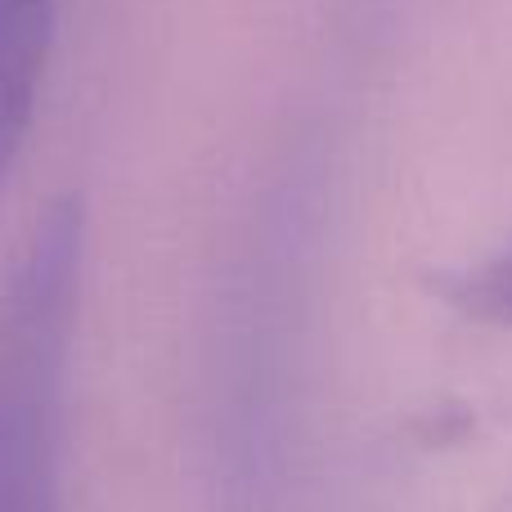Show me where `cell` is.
<instances>
[{
  "label": "cell",
  "mask_w": 512,
  "mask_h": 512,
  "mask_svg": "<svg viewBox=\"0 0 512 512\" xmlns=\"http://www.w3.org/2000/svg\"><path fill=\"white\" fill-rule=\"evenodd\" d=\"M86 279V207L36 212L0 279V512H63L72 346Z\"/></svg>",
  "instance_id": "cell-1"
},
{
  "label": "cell",
  "mask_w": 512,
  "mask_h": 512,
  "mask_svg": "<svg viewBox=\"0 0 512 512\" xmlns=\"http://www.w3.org/2000/svg\"><path fill=\"white\" fill-rule=\"evenodd\" d=\"M59 0H0V189L9 185L41 104Z\"/></svg>",
  "instance_id": "cell-2"
},
{
  "label": "cell",
  "mask_w": 512,
  "mask_h": 512,
  "mask_svg": "<svg viewBox=\"0 0 512 512\" xmlns=\"http://www.w3.org/2000/svg\"><path fill=\"white\" fill-rule=\"evenodd\" d=\"M441 297L477 324L512 328V248L441 279Z\"/></svg>",
  "instance_id": "cell-3"
}]
</instances>
